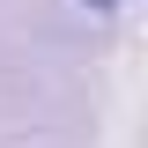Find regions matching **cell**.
Here are the masks:
<instances>
[{
  "label": "cell",
  "mask_w": 148,
  "mask_h": 148,
  "mask_svg": "<svg viewBox=\"0 0 148 148\" xmlns=\"http://www.w3.org/2000/svg\"><path fill=\"white\" fill-rule=\"evenodd\" d=\"M89 8H119V0H89Z\"/></svg>",
  "instance_id": "6da1fadb"
}]
</instances>
